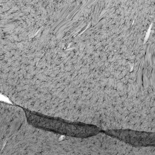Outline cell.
<instances>
[{"mask_svg":"<svg viewBox=\"0 0 155 155\" xmlns=\"http://www.w3.org/2000/svg\"><path fill=\"white\" fill-rule=\"evenodd\" d=\"M109 135L135 147L154 146V132L130 129H115L106 132Z\"/></svg>","mask_w":155,"mask_h":155,"instance_id":"1","label":"cell"}]
</instances>
